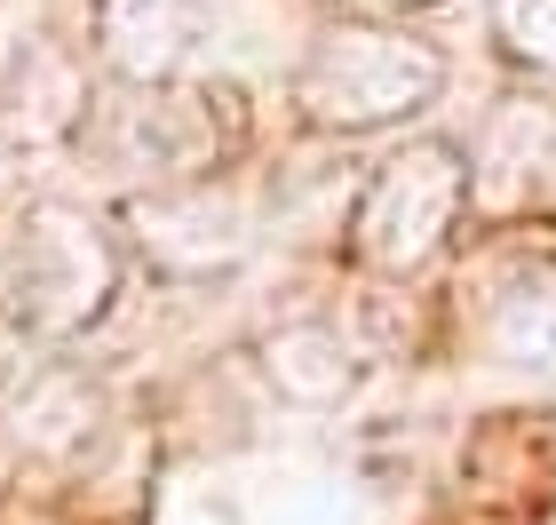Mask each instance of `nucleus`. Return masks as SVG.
<instances>
[{
  "instance_id": "1",
  "label": "nucleus",
  "mask_w": 556,
  "mask_h": 525,
  "mask_svg": "<svg viewBox=\"0 0 556 525\" xmlns=\"http://www.w3.org/2000/svg\"><path fill=\"white\" fill-rule=\"evenodd\" d=\"M128 255L80 199H24L0 215V318L24 342H80L112 318Z\"/></svg>"
},
{
  "instance_id": "2",
  "label": "nucleus",
  "mask_w": 556,
  "mask_h": 525,
  "mask_svg": "<svg viewBox=\"0 0 556 525\" xmlns=\"http://www.w3.org/2000/svg\"><path fill=\"white\" fill-rule=\"evenodd\" d=\"M239 143H247L239 88L199 72V80H175V88H136V80L96 88L72 152L96 160L104 175H119V184H136V191H160V184L215 175Z\"/></svg>"
},
{
  "instance_id": "3",
  "label": "nucleus",
  "mask_w": 556,
  "mask_h": 525,
  "mask_svg": "<svg viewBox=\"0 0 556 525\" xmlns=\"http://www.w3.org/2000/svg\"><path fill=\"white\" fill-rule=\"evenodd\" d=\"M445 96V57L406 24H326L294 64V104L326 136L406 128Z\"/></svg>"
},
{
  "instance_id": "4",
  "label": "nucleus",
  "mask_w": 556,
  "mask_h": 525,
  "mask_svg": "<svg viewBox=\"0 0 556 525\" xmlns=\"http://www.w3.org/2000/svg\"><path fill=\"white\" fill-rule=\"evenodd\" d=\"M477 199V160L453 136H414L366 175L358 208H350V255L366 271H390V279H414L421 263L445 255L453 223L469 215Z\"/></svg>"
},
{
  "instance_id": "5",
  "label": "nucleus",
  "mask_w": 556,
  "mask_h": 525,
  "mask_svg": "<svg viewBox=\"0 0 556 525\" xmlns=\"http://www.w3.org/2000/svg\"><path fill=\"white\" fill-rule=\"evenodd\" d=\"M128 232L143 247V263L160 271V279H223V271L247 263V247H255V215H247V199L231 184H215V175H191V184H160V191H136L128 199Z\"/></svg>"
},
{
  "instance_id": "6",
  "label": "nucleus",
  "mask_w": 556,
  "mask_h": 525,
  "mask_svg": "<svg viewBox=\"0 0 556 525\" xmlns=\"http://www.w3.org/2000/svg\"><path fill=\"white\" fill-rule=\"evenodd\" d=\"M207 48H215V24L199 0H96V57L112 80H136V88L199 80Z\"/></svg>"
},
{
  "instance_id": "7",
  "label": "nucleus",
  "mask_w": 556,
  "mask_h": 525,
  "mask_svg": "<svg viewBox=\"0 0 556 525\" xmlns=\"http://www.w3.org/2000/svg\"><path fill=\"white\" fill-rule=\"evenodd\" d=\"M366 366H374V350L358 342V327H342L334 311H294L263 335V383L287 398V407H311V414L358 398Z\"/></svg>"
},
{
  "instance_id": "8",
  "label": "nucleus",
  "mask_w": 556,
  "mask_h": 525,
  "mask_svg": "<svg viewBox=\"0 0 556 525\" xmlns=\"http://www.w3.org/2000/svg\"><path fill=\"white\" fill-rule=\"evenodd\" d=\"M485 327L493 350L517 366H548L556 374V255L533 247V255H509L485 287Z\"/></svg>"
},
{
  "instance_id": "9",
  "label": "nucleus",
  "mask_w": 556,
  "mask_h": 525,
  "mask_svg": "<svg viewBox=\"0 0 556 525\" xmlns=\"http://www.w3.org/2000/svg\"><path fill=\"white\" fill-rule=\"evenodd\" d=\"M96 422H104V390H96L80 366H33L16 383V398H9L16 446H33L48 462H72L96 438Z\"/></svg>"
},
{
  "instance_id": "10",
  "label": "nucleus",
  "mask_w": 556,
  "mask_h": 525,
  "mask_svg": "<svg viewBox=\"0 0 556 525\" xmlns=\"http://www.w3.org/2000/svg\"><path fill=\"white\" fill-rule=\"evenodd\" d=\"M493 40L556 80V0H493Z\"/></svg>"
},
{
  "instance_id": "11",
  "label": "nucleus",
  "mask_w": 556,
  "mask_h": 525,
  "mask_svg": "<svg viewBox=\"0 0 556 525\" xmlns=\"http://www.w3.org/2000/svg\"><path fill=\"white\" fill-rule=\"evenodd\" d=\"M397 9H438V0H397Z\"/></svg>"
}]
</instances>
